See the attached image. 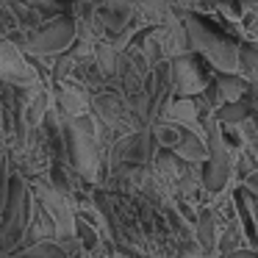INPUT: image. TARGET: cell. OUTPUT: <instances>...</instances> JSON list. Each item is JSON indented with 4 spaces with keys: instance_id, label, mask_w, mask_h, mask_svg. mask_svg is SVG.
<instances>
[{
    "instance_id": "cell-1",
    "label": "cell",
    "mask_w": 258,
    "mask_h": 258,
    "mask_svg": "<svg viewBox=\"0 0 258 258\" xmlns=\"http://www.w3.org/2000/svg\"><path fill=\"white\" fill-rule=\"evenodd\" d=\"M178 12V9H175ZM186 25V34H189V45H191V53L203 56L211 70L217 75H239V50L241 45L236 39H228V36H219L217 31H211L200 17L183 12L180 14Z\"/></svg>"
},
{
    "instance_id": "cell-2",
    "label": "cell",
    "mask_w": 258,
    "mask_h": 258,
    "mask_svg": "<svg viewBox=\"0 0 258 258\" xmlns=\"http://www.w3.org/2000/svg\"><path fill=\"white\" fill-rule=\"evenodd\" d=\"M172 67V89L175 97H189V100H197L208 92L211 86V78L206 75V70L197 61V53H189V56L178 58V61L169 64Z\"/></svg>"
},
{
    "instance_id": "cell-3",
    "label": "cell",
    "mask_w": 258,
    "mask_h": 258,
    "mask_svg": "<svg viewBox=\"0 0 258 258\" xmlns=\"http://www.w3.org/2000/svg\"><path fill=\"white\" fill-rule=\"evenodd\" d=\"M158 39H161V53H164V61L167 64H172V61H178V58H183L191 53L189 34H186V25H183V20H180V14L169 25L158 28Z\"/></svg>"
},
{
    "instance_id": "cell-4",
    "label": "cell",
    "mask_w": 258,
    "mask_h": 258,
    "mask_svg": "<svg viewBox=\"0 0 258 258\" xmlns=\"http://www.w3.org/2000/svg\"><path fill=\"white\" fill-rule=\"evenodd\" d=\"M214 86H217V92H219L222 106H228V103H244L247 95H250V89H252V86L247 84L244 78H239V75H217V78H214Z\"/></svg>"
},
{
    "instance_id": "cell-5",
    "label": "cell",
    "mask_w": 258,
    "mask_h": 258,
    "mask_svg": "<svg viewBox=\"0 0 258 258\" xmlns=\"http://www.w3.org/2000/svg\"><path fill=\"white\" fill-rule=\"evenodd\" d=\"M175 156L180 158L183 164H195V167H206L208 158H211V150H208V145L203 139H197V136L186 134L183 142L178 145V150H175Z\"/></svg>"
},
{
    "instance_id": "cell-6",
    "label": "cell",
    "mask_w": 258,
    "mask_h": 258,
    "mask_svg": "<svg viewBox=\"0 0 258 258\" xmlns=\"http://www.w3.org/2000/svg\"><path fill=\"white\" fill-rule=\"evenodd\" d=\"M153 136H156V145L161 147V150H167V153H175L178 150V145L183 142V136H186V131L180 128V125H175V122H158V125H153Z\"/></svg>"
},
{
    "instance_id": "cell-7",
    "label": "cell",
    "mask_w": 258,
    "mask_h": 258,
    "mask_svg": "<svg viewBox=\"0 0 258 258\" xmlns=\"http://www.w3.org/2000/svg\"><path fill=\"white\" fill-rule=\"evenodd\" d=\"M214 119L222 128H239V125H244L250 119V106H247V100L244 103H228V106H222L214 114Z\"/></svg>"
},
{
    "instance_id": "cell-8",
    "label": "cell",
    "mask_w": 258,
    "mask_h": 258,
    "mask_svg": "<svg viewBox=\"0 0 258 258\" xmlns=\"http://www.w3.org/2000/svg\"><path fill=\"white\" fill-rule=\"evenodd\" d=\"M239 78H244L250 86L258 89V47L241 45V50H239Z\"/></svg>"
},
{
    "instance_id": "cell-9",
    "label": "cell",
    "mask_w": 258,
    "mask_h": 258,
    "mask_svg": "<svg viewBox=\"0 0 258 258\" xmlns=\"http://www.w3.org/2000/svg\"><path fill=\"white\" fill-rule=\"evenodd\" d=\"M241 189H247L250 195H255V197H258V169H252V172L247 175L244 180H241Z\"/></svg>"
}]
</instances>
